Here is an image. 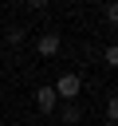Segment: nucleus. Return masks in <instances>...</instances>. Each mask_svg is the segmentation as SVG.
Masks as SVG:
<instances>
[{
  "label": "nucleus",
  "mask_w": 118,
  "mask_h": 126,
  "mask_svg": "<svg viewBox=\"0 0 118 126\" xmlns=\"http://www.w3.org/2000/svg\"><path fill=\"white\" fill-rule=\"evenodd\" d=\"M102 59H106V63L114 67V63H118V47H106V51H102Z\"/></svg>",
  "instance_id": "39448f33"
},
{
  "label": "nucleus",
  "mask_w": 118,
  "mask_h": 126,
  "mask_svg": "<svg viewBox=\"0 0 118 126\" xmlns=\"http://www.w3.org/2000/svg\"><path fill=\"white\" fill-rule=\"evenodd\" d=\"M55 98H63V102H71V98H79V91H83V79L75 75V71H67V75H59L55 79Z\"/></svg>",
  "instance_id": "f257e3e1"
},
{
  "label": "nucleus",
  "mask_w": 118,
  "mask_h": 126,
  "mask_svg": "<svg viewBox=\"0 0 118 126\" xmlns=\"http://www.w3.org/2000/svg\"><path fill=\"white\" fill-rule=\"evenodd\" d=\"M28 8H47V0H28Z\"/></svg>",
  "instance_id": "423d86ee"
},
{
  "label": "nucleus",
  "mask_w": 118,
  "mask_h": 126,
  "mask_svg": "<svg viewBox=\"0 0 118 126\" xmlns=\"http://www.w3.org/2000/svg\"><path fill=\"white\" fill-rule=\"evenodd\" d=\"M63 122H71V126H75V122H79V106H71V102H67V106H63Z\"/></svg>",
  "instance_id": "20e7f679"
},
{
  "label": "nucleus",
  "mask_w": 118,
  "mask_h": 126,
  "mask_svg": "<svg viewBox=\"0 0 118 126\" xmlns=\"http://www.w3.org/2000/svg\"><path fill=\"white\" fill-rule=\"evenodd\" d=\"M55 102H59V98H55V91H51V87H39V91H35V106H39L43 114H51V110H55Z\"/></svg>",
  "instance_id": "f03ea898"
},
{
  "label": "nucleus",
  "mask_w": 118,
  "mask_h": 126,
  "mask_svg": "<svg viewBox=\"0 0 118 126\" xmlns=\"http://www.w3.org/2000/svg\"><path fill=\"white\" fill-rule=\"evenodd\" d=\"M35 51H39V55H55V51H59V35H55V32H47V35H39V43H35Z\"/></svg>",
  "instance_id": "7ed1b4c3"
}]
</instances>
